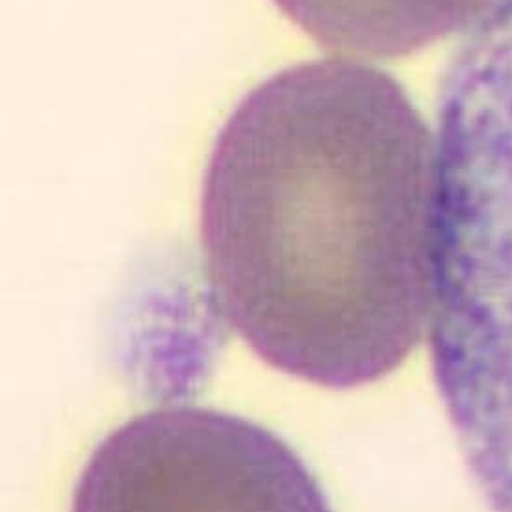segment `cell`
<instances>
[{
    "instance_id": "1",
    "label": "cell",
    "mask_w": 512,
    "mask_h": 512,
    "mask_svg": "<svg viewBox=\"0 0 512 512\" xmlns=\"http://www.w3.org/2000/svg\"><path fill=\"white\" fill-rule=\"evenodd\" d=\"M201 240L219 308L260 359L327 388L372 383L431 327L435 141L372 65L290 67L221 128Z\"/></svg>"
},
{
    "instance_id": "2",
    "label": "cell",
    "mask_w": 512,
    "mask_h": 512,
    "mask_svg": "<svg viewBox=\"0 0 512 512\" xmlns=\"http://www.w3.org/2000/svg\"><path fill=\"white\" fill-rule=\"evenodd\" d=\"M73 512H333L294 449L201 407L136 416L93 451Z\"/></svg>"
},
{
    "instance_id": "3",
    "label": "cell",
    "mask_w": 512,
    "mask_h": 512,
    "mask_svg": "<svg viewBox=\"0 0 512 512\" xmlns=\"http://www.w3.org/2000/svg\"><path fill=\"white\" fill-rule=\"evenodd\" d=\"M501 0H275L331 51L399 58L487 19Z\"/></svg>"
}]
</instances>
